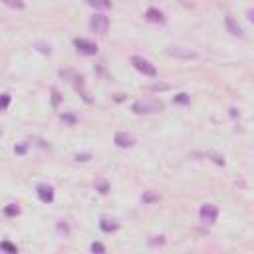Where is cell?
<instances>
[{"label":"cell","instance_id":"obj_1","mask_svg":"<svg viewBox=\"0 0 254 254\" xmlns=\"http://www.w3.org/2000/svg\"><path fill=\"white\" fill-rule=\"evenodd\" d=\"M131 109L135 113H159V111H163V104L159 102V100H139L131 106Z\"/></svg>","mask_w":254,"mask_h":254},{"label":"cell","instance_id":"obj_2","mask_svg":"<svg viewBox=\"0 0 254 254\" xmlns=\"http://www.w3.org/2000/svg\"><path fill=\"white\" fill-rule=\"evenodd\" d=\"M131 64H133V68L139 74H143L147 78H157V70H155V66H153L149 60H145L141 56H131Z\"/></svg>","mask_w":254,"mask_h":254},{"label":"cell","instance_id":"obj_3","mask_svg":"<svg viewBox=\"0 0 254 254\" xmlns=\"http://www.w3.org/2000/svg\"><path fill=\"white\" fill-rule=\"evenodd\" d=\"M199 218H201L203 225L211 227V225H214L216 218H218V209L214 205H203L201 211H199Z\"/></svg>","mask_w":254,"mask_h":254},{"label":"cell","instance_id":"obj_4","mask_svg":"<svg viewBox=\"0 0 254 254\" xmlns=\"http://www.w3.org/2000/svg\"><path fill=\"white\" fill-rule=\"evenodd\" d=\"M89 28L95 34H106L107 28H109V18L106 14H93L89 20Z\"/></svg>","mask_w":254,"mask_h":254},{"label":"cell","instance_id":"obj_5","mask_svg":"<svg viewBox=\"0 0 254 254\" xmlns=\"http://www.w3.org/2000/svg\"><path fill=\"white\" fill-rule=\"evenodd\" d=\"M74 46H76V50L80 54H85V56H95V54H98V46H95L93 42H89V40H85V38H76Z\"/></svg>","mask_w":254,"mask_h":254},{"label":"cell","instance_id":"obj_6","mask_svg":"<svg viewBox=\"0 0 254 254\" xmlns=\"http://www.w3.org/2000/svg\"><path fill=\"white\" fill-rule=\"evenodd\" d=\"M167 54L171 58H185V60H190V58H197V54L193 50H187V48H181V46H171L167 48Z\"/></svg>","mask_w":254,"mask_h":254},{"label":"cell","instance_id":"obj_7","mask_svg":"<svg viewBox=\"0 0 254 254\" xmlns=\"http://www.w3.org/2000/svg\"><path fill=\"white\" fill-rule=\"evenodd\" d=\"M36 195H38V199L42 201V203H52L54 201V189L50 187V185H38L36 187Z\"/></svg>","mask_w":254,"mask_h":254},{"label":"cell","instance_id":"obj_8","mask_svg":"<svg viewBox=\"0 0 254 254\" xmlns=\"http://www.w3.org/2000/svg\"><path fill=\"white\" fill-rule=\"evenodd\" d=\"M113 141H115V145L117 147H133L135 145V137L133 135H129V133H125V131H119V133H115V137H113Z\"/></svg>","mask_w":254,"mask_h":254},{"label":"cell","instance_id":"obj_9","mask_svg":"<svg viewBox=\"0 0 254 254\" xmlns=\"http://www.w3.org/2000/svg\"><path fill=\"white\" fill-rule=\"evenodd\" d=\"M145 18H147L149 22H153V24H163V22H165V14L159 10V8H147Z\"/></svg>","mask_w":254,"mask_h":254},{"label":"cell","instance_id":"obj_10","mask_svg":"<svg viewBox=\"0 0 254 254\" xmlns=\"http://www.w3.org/2000/svg\"><path fill=\"white\" fill-rule=\"evenodd\" d=\"M85 4H89L95 10H107L111 8V0H85Z\"/></svg>","mask_w":254,"mask_h":254},{"label":"cell","instance_id":"obj_11","mask_svg":"<svg viewBox=\"0 0 254 254\" xmlns=\"http://www.w3.org/2000/svg\"><path fill=\"white\" fill-rule=\"evenodd\" d=\"M227 28H229L231 34H234V36H242V28L236 24V20H234L233 16H227Z\"/></svg>","mask_w":254,"mask_h":254},{"label":"cell","instance_id":"obj_12","mask_svg":"<svg viewBox=\"0 0 254 254\" xmlns=\"http://www.w3.org/2000/svg\"><path fill=\"white\" fill-rule=\"evenodd\" d=\"M100 227H102L104 233H113V231H117V222H115V220H107V218H104V220L100 222Z\"/></svg>","mask_w":254,"mask_h":254},{"label":"cell","instance_id":"obj_13","mask_svg":"<svg viewBox=\"0 0 254 254\" xmlns=\"http://www.w3.org/2000/svg\"><path fill=\"white\" fill-rule=\"evenodd\" d=\"M2 4H6L12 10H22L24 8V0H0Z\"/></svg>","mask_w":254,"mask_h":254},{"label":"cell","instance_id":"obj_14","mask_svg":"<svg viewBox=\"0 0 254 254\" xmlns=\"http://www.w3.org/2000/svg\"><path fill=\"white\" fill-rule=\"evenodd\" d=\"M8 106H10V95L2 93V95H0V111H4Z\"/></svg>","mask_w":254,"mask_h":254},{"label":"cell","instance_id":"obj_15","mask_svg":"<svg viewBox=\"0 0 254 254\" xmlns=\"http://www.w3.org/2000/svg\"><path fill=\"white\" fill-rule=\"evenodd\" d=\"M4 214H6V216H16V214H20L18 205H8V207L4 209Z\"/></svg>","mask_w":254,"mask_h":254},{"label":"cell","instance_id":"obj_16","mask_svg":"<svg viewBox=\"0 0 254 254\" xmlns=\"http://www.w3.org/2000/svg\"><path fill=\"white\" fill-rule=\"evenodd\" d=\"M95 187L100 189V193H102V195H106L107 190H109V187H107V183H106V181H98V183H95Z\"/></svg>","mask_w":254,"mask_h":254},{"label":"cell","instance_id":"obj_17","mask_svg":"<svg viewBox=\"0 0 254 254\" xmlns=\"http://www.w3.org/2000/svg\"><path fill=\"white\" fill-rule=\"evenodd\" d=\"M0 248L6 250V252H14V254H16V246L10 244V242H2V244H0Z\"/></svg>","mask_w":254,"mask_h":254},{"label":"cell","instance_id":"obj_18","mask_svg":"<svg viewBox=\"0 0 254 254\" xmlns=\"http://www.w3.org/2000/svg\"><path fill=\"white\" fill-rule=\"evenodd\" d=\"M89 248H91V252H106V246L100 244V242H93Z\"/></svg>","mask_w":254,"mask_h":254},{"label":"cell","instance_id":"obj_19","mask_svg":"<svg viewBox=\"0 0 254 254\" xmlns=\"http://www.w3.org/2000/svg\"><path fill=\"white\" fill-rule=\"evenodd\" d=\"M175 102H179V104H187V102H189V98H187V93H179L177 98H175Z\"/></svg>","mask_w":254,"mask_h":254},{"label":"cell","instance_id":"obj_20","mask_svg":"<svg viewBox=\"0 0 254 254\" xmlns=\"http://www.w3.org/2000/svg\"><path fill=\"white\" fill-rule=\"evenodd\" d=\"M157 199H159L157 195H145V197H143V203H149V201H157Z\"/></svg>","mask_w":254,"mask_h":254},{"label":"cell","instance_id":"obj_21","mask_svg":"<svg viewBox=\"0 0 254 254\" xmlns=\"http://www.w3.org/2000/svg\"><path fill=\"white\" fill-rule=\"evenodd\" d=\"M14 151H16V153H24V151H26V143H22V145H18V147H16Z\"/></svg>","mask_w":254,"mask_h":254}]
</instances>
